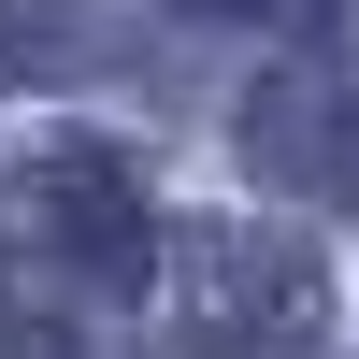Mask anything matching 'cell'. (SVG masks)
Returning <instances> with one entry per match:
<instances>
[{
  "label": "cell",
  "instance_id": "6da1fadb",
  "mask_svg": "<svg viewBox=\"0 0 359 359\" xmlns=\"http://www.w3.org/2000/svg\"><path fill=\"white\" fill-rule=\"evenodd\" d=\"M187 359H316L331 345V259L287 245L273 216H187L158 245Z\"/></svg>",
  "mask_w": 359,
  "mask_h": 359
},
{
  "label": "cell",
  "instance_id": "7a4b0ae2",
  "mask_svg": "<svg viewBox=\"0 0 359 359\" xmlns=\"http://www.w3.org/2000/svg\"><path fill=\"white\" fill-rule=\"evenodd\" d=\"M259 201H302V216H359V72L331 57H273L230 115Z\"/></svg>",
  "mask_w": 359,
  "mask_h": 359
},
{
  "label": "cell",
  "instance_id": "3957f363",
  "mask_svg": "<svg viewBox=\"0 0 359 359\" xmlns=\"http://www.w3.org/2000/svg\"><path fill=\"white\" fill-rule=\"evenodd\" d=\"M29 201H43V259L72 287H144L158 273V187H144L130 158H115V144H43V158H29Z\"/></svg>",
  "mask_w": 359,
  "mask_h": 359
},
{
  "label": "cell",
  "instance_id": "277c9868",
  "mask_svg": "<svg viewBox=\"0 0 359 359\" xmlns=\"http://www.w3.org/2000/svg\"><path fill=\"white\" fill-rule=\"evenodd\" d=\"M0 359H115V331L57 259H0Z\"/></svg>",
  "mask_w": 359,
  "mask_h": 359
},
{
  "label": "cell",
  "instance_id": "5b68a950",
  "mask_svg": "<svg viewBox=\"0 0 359 359\" xmlns=\"http://www.w3.org/2000/svg\"><path fill=\"white\" fill-rule=\"evenodd\" d=\"M72 57H86L72 0H0V72H72Z\"/></svg>",
  "mask_w": 359,
  "mask_h": 359
},
{
  "label": "cell",
  "instance_id": "8992f818",
  "mask_svg": "<svg viewBox=\"0 0 359 359\" xmlns=\"http://www.w3.org/2000/svg\"><path fill=\"white\" fill-rule=\"evenodd\" d=\"M259 15H302V29H316V15H345V0H259Z\"/></svg>",
  "mask_w": 359,
  "mask_h": 359
}]
</instances>
